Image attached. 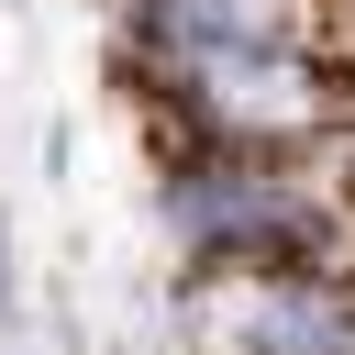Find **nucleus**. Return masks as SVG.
<instances>
[{
  "label": "nucleus",
  "instance_id": "nucleus-1",
  "mask_svg": "<svg viewBox=\"0 0 355 355\" xmlns=\"http://www.w3.org/2000/svg\"><path fill=\"white\" fill-rule=\"evenodd\" d=\"M166 211H178V233H189L200 255H222V266H277V277H311V255H322V222H311V200H300L288 178H266L255 155L178 166Z\"/></svg>",
  "mask_w": 355,
  "mask_h": 355
},
{
  "label": "nucleus",
  "instance_id": "nucleus-2",
  "mask_svg": "<svg viewBox=\"0 0 355 355\" xmlns=\"http://www.w3.org/2000/svg\"><path fill=\"white\" fill-rule=\"evenodd\" d=\"M0 300H11V244H0Z\"/></svg>",
  "mask_w": 355,
  "mask_h": 355
}]
</instances>
